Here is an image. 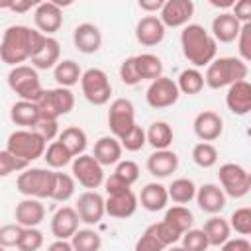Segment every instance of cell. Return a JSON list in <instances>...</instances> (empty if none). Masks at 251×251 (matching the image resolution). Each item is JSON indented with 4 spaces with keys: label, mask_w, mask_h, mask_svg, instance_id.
Returning <instances> with one entry per match:
<instances>
[{
    "label": "cell",
    "mask_w": 251,
    "mask_h": 251,
    "mask_svg": "<svg viewBox=\"0 0 251 251\" xmlns=\"http://www.w3.org/2000/svg\"><path fill=\"white\" fill-rule=\"evenodd\" d=\"M22 231H24V227L20 224H6V226H2L0 227V245L4 249L18 247L20 237H22Z\"/></svg>",
    "instance_id": "cell-49"
},
{
    "label": "cell",
    "mask_w": 251,
    "mask_h": 251,
    "mask_svg": "<svg viewBox=\"0 0 251 251\" xmlns=\"http://www.w3.org/2000/svg\"><path fill=\"white\" fill-rule=\"evenodd\" d=\"M220 251H251V243L245 237H229L224 245H220Z\"/></svg>",
    "instance_id": "cell-54"
},
{
    "label": "cell",
    "mask_w": 251,
    "mask_h": 251,
    "mask_svg": "<svg viewBox=\"0 0 251 251\" xmlns=\"http://www.w3.org/2000/svg\"><path fill=\"white\" fill-rule=\"evenodd\" d=\"M165 29L159 16H143L135 25V39L145 47H155L165 39Z\"/></svg>",
    "instance_id": "cell-21"
},
{
    "label": "cell",
    "mask_w": 251,
    "mask_h": 251,
    "mask_svg": "<svg viewBox=\"0 0 251 251\" xmlns=\"http://www.w3.org/2000/svg\"><path fill=\"white\" fill-rule=\"evenodd\" d=\"M114 175H116L122 182H126L127 186H131V184L137 182V178H139V167H137L135 161L126 159V161H120V163L116 165Z\"/></svg>",
    "instance_id": "cell-47"
},
{
    "label": "cell",
    "mask_w": 251,
    "mask_h": 251,
    "mask_svg": "<svg viewBox=\"0 0 251 251\" xmlns=\"http://www.w3.org/2000/svg\"><path fill=\"white\" fill-rule=\"evenodd\" d=\"M31 37L33 29L27 25L18 24L6 27L0 41V59L10 67H18L24 61L31 59Z\"/></svg>",
    "instance_id": "cell-3"
},
{
    "label": "cell",
    "mask_w": 251,
    "mask_h": 251,
    "mask_svg": "<svg viewBox=\"0 0 251 251\" xmlns=\"http://www.w3.org/2000/svg\"><path fill=\"white\" fill-rule=\"evenodd\" d=\"M167 194H169V200H173L178 206H184L190 200H194V196H196V184L190 178L180 176V178H175L171 182V186H167Z\"/></svg>",
    "instance_id": "cell-35"
},
{
    "label": "cell",
    "mask_w": 251,
    "mask_h": 251,
    "mask_svg": "<svg viewBox=\"0 0 251 251\" xmlns=\"http://www.w3.org/2000/svg\"><path fill=\"white\" fill-rule=\"evenodd\" d=\"M175 82H176V88H178L180 94L194 96V94H200L202 88H204V75L194 67L192 69H184Z\"/></svg>",
    "instance_id": "cell-36"
},
{
    "label": "cell",
    "mask_w": 251,
    "mask_h": 251,
    "mask_svg": "<svg viewBox=\"0 0 251 251\" xmlns=\"http://www.w3.org/2000/svg\"><path fill=\"white\" fill-rule=\"evenodd\" d=\"M241 29V24L231 16V12H222L212 20V37L216 39V43H231L237 39Z\"/></svg>",
    "instance_id": "cell-25"
},
{
    "label": "cell",
    "mask_w": 251,
    "mask_h": 251,
    "mask_svg": "<svg viewBox=\"0 0 251 251\" xmlns=\"http://www.w3.org/2000/svg\"><path fill=\"white\" fill-rule=\"evenodd\" d=\"M35 106L39 110V118L59 120L61 116H67L75 108V94L71 92V88H63V86L49 88V90H43Z\"/></svg>",
    "instance_id": "cell-7"
},
{
    "label": "cell",
    "mask_w": 251,
    "mask_h": 251,
    "mask_svg": "<svg viewBox=\"0 0 251 251\" xmlns=\"http://www.w3.org/2000/svg\"><path fill=\"white\" fill-rule=\"evenodd\" d=\"M135 126V108L127 98H116L108 110V127L116 139H122Z\"/></svg>",
    "instance_id": "cell-11"
},
{
    "label": "cell",
    "mask_w": 251,
    "mask_h": 251,
    "mask_svg": "<svg viewBox=\"0 0 251 251\" xmlns=\"http://www.w3.org/2000/svg\"><path fill=\"white\" fill-rule=\"evenodd\" d=\"M31 131H35L45 143L53 141L55 137H59V122L57 120H43V118H39L37 124L31 127Z\"/></svg>",
    "instance_id": "cell-50"
},
{
    "label": "cell",
    "mask_w": 251,
    "mask_h": 251,
    "mask_svg": "<svg viewBox=\"0 0 251 251\" xmlns=\"http://www.w3.org/2000/svg\"><path fill=\"white\" fill-rule=\"evenodd\" d=\"M180 241H182L180 247H184L186 251H206L210 247L204 231L202 229H194V227H190L188 231H184L182 237H180Z\"/></svg>",
    "instance_id": "cell-43"
},
{
    "label": "cell",
    "mask_w": 251,
    "mask_h": 251,
    "mask_svg": "<svg viewBox=\"0 0 251 251\" xmlns=\"http://www.w3.org/2000/svg\"><path fill=\"white\" fill-rule=\"evenodd\" d=\"M147 143V139H145V129L141 127V126H133L131 127V131L127 133V135H124L122 139H120V145H122V149H126V151H139L143 145Z\"/></svg>",
    "instance_id": "cell-46"
},
{
    "label": "cell",
    "mask_w": 251,
    "mask_h": 251,
    "mask_svg": "<svg viewBox=\"0 0 251 251\" xmlns=\"http://www.w3.org/2000/svg\"><path fill=\"white\" fill-rule=\"evenodd\" d=\"M120 78H122V82L127 84V86H135V84L141 82L139 76H137V71H135V61H133V57H127V59L122 61V65H120Z\"/></svg>",
    "instance_id": "cell-52"
},
{
    "label": "cell",
    "mask_w": 251,
    "mask_h": 251,
    "mask_svg": "<svg viewBox=\"0 0 251 251\" xmlns=\"http://www.w3.org/2000/svg\"><path fill=\"white\" fill-rule=\"evenodd\" d=\"M247 75H249V67L239 57H216L206 67L204 84L214 90H220L239 80H247Z\"/></svg>",
    "instance_id": "cell-2"
},
{
    "label": "cell",
    "mask_w": 251,
    "mask_h": 251,
    "mask_svg": "<svg viewBox=\"0 0 251 251\" xmlns=\"http://www.w3.org/2000/svg\"><path fill=\"white\" fill-rule=\"evenodd\" d=\"M137 196L131 188L116 192V194H108V198L104 200V212L110 218H118V220H126L131 218L137 210Z\"/></svg>",
    "instance_id": "cell-16"
},
{
    "label": "cell",
    "mask_w": 251,
    "mask_h": 251,
    "mask_svg": "<svg viewBox=\"0 0 251 251\" xmlns=\"http://www.w3.org/2000/svg\"><path fill=\"white\" fill-rule=\"evenodd\" d=\"M10 120L16 126H22L24 129H31L37 124V120H39V110H37L35 102L18 100L10 108Z\"/></svg>",
    "instance_id": "cell-29"
},
{
    "label": "cell",
    "mask_w": 251,
    "mask_h": 251,
    "mask_svg": "<svg viewBox=\"0 0 251 251\" xmlns=\"http://www.w3.org/2000/svg\"><path fill=\"white\" fill-rule=\"evenodd\" d=\"M194 198H196L198 208H200L202 212H206V214H212V216L220 214V212L226 208V194H224V190H222L218 184H214V182H206V184L198 186Z\"/></svg>",
    "instance_id": "cell-18"
},
{
    "label": "cell",
    "mask_w": 251,
    "mask_h": 251,
    "mask_svg": "<svg viewBox=\"0 0 251 251\" xmlns=\"http://www.w3.org/2000/svg\"><path fill=\"white\" fill-rule=\"evenodd\" d=\"M192 161L202 169H210L218 163V149L212 143L200 141L192 147Z\"/></svg>",
    "instance_id": "cell-41"
},
{
    "label": "cell",
    "mask_w": 251,
    "mask_h": 251,
    "mask_svg": "<svg viewBox=\"0 0 251 251\" xmlns=\"http://www.w3.org/2000/svg\"><path fill=\"white\" fill-rule=\"evenodd\" d=\"M145 139L155 151L169 149V145L173 143V127L167 122H153L145 131Z\"/></svg>",
    "instance_id": "cell-34"
},
{
    "label": "cell",
    "mask_w": 251,
    "mask_h": 251,
    "mask_svg": "<svg viewBox=\"0 0 251 251\" xmlns=\"http://www.w3.org/2000/svg\"><path fill=\"white\" fill-rule=\"evenodd\" d=\"M39 2H29V0H25V2H10V6H8V10H12V12H20V14H24V12H27V10H31V8H35Z\"/></svg>",
    "instance_id": "cell-57"
},
{
    "label": "cell",
    "mask_w": 251,
    "mask_h": 251,
    "mask_svg": "<svg viewBox=\"0 0 251 251\" xmlns=\"http://www.w3.org/2000/svg\"><path fill=\"white\" fill-rule=\"evenodd\" d=\"M169 226H173L178 233H184V231H188L192 226H194V216H192V212L186 208V206H173V208H169L167 212H165V218H163Z\"/></svg>",
    "instance_id": "cell-39"
},
{
    "label": "cell",
    "mask_w": 251,
    "mask_h": 251,
    "mask_svg": "<svg viewBox=\"0 0 251 251\" xmlns=\"http://www.w3.org/2000/svg\"><path fill=\"white\" fill-rule=\"evenodd\" d=\"M165 251H186L184 247H178V245H171V247H167Z\"/></svg>",
    "instance_id": "cell-59"
},
{
    "label": "cell",
    "mask_w": 251,
    "mask_h": 251,
    "mask_svg": "<svg viewBox=\"0 0 251 251\" xmlns=\"http://www.w3.org/2000/svg\"><path fill=\"white\" fill-rule=\"evenodd\" d=\"M43 245V233L37 227H24L18 249L20 251H39Z\"/></svg>",
    "instance_id": "cell-44"
},
{
    "label": "cell",
    "mask_w": 251,
    "mask_h": 251,
    "mask_svg": "<svg viewBox=\"0 0 251 251\" xmlns=\"http://www.w3.org/2000/svg\"><path fill=\"white\" fill-rule=\"evenodd\" d=\"M80 88L84 98L94 106H104L110 102L112 84L102 69H86L80 76Z\"/></svg>",
    "instance_id": "cell-9"
},
{
    "label": "cell",
    "mask_w": 251,
    "mask_h": 251,
    "mask_svg": "<svg viewBox=\"0 0 251 251\" xmlns=\"http://www.w3.org/2000/svg\"><path fill=\"white\" fill-rule=\"evenodd\" d=\"M147 171L157 176V178H167L171 176L176 169H178V155L171 149H161V151H153L149 157H147V163H145Z\"/></svg>",
    "instance_id": "cell-23"
},
{
    "label": "cell",
    "mask_w": 251,
    "mask_h": 251,
    "mask_svg": "<svg viewBox=\"0 0 251 251\" xmlns=\"http://www.w3.org/2000/svg\"><path fill=\"white\" fill-rule=\"evenodd\" d=\"M73 169V178L75 182H78L80 186L88 188V190H96L100 184H104V167L92 157V155H78L73 159L71 163Z\"/></svg>",
    "instance_id": "cell-10"
},
{
    "label": "cell",
    "mask_w": 251,
    "mask_h": 251,
    "mask_svg": "<svg viewBox=\"0 0 251 251\" xmlns=\"http://www.w3.org/2000/svg\"><path fill=\"white\" fill-rule=\"evenodd\" d=\"M159 20L165 27H184L194 16L192 0H167L159 12Z\"/></svg>",
    "instance_id": "cell-13"
},
{
    "label": "cell",
    "mask_w": 251,
    "mask_h": 251,
    "mask_svg": "<svg viewBox=\"0 0 251 251\" xmlns=\"http://www.w3.org/2000/svg\"><path fill=\"white\" fill-rule=\"evenodd\" d=\"M75 212H76L80 222H84L88 226H96L106 214L104 212V198L96 190H86L76 198Z\"/></svg>",
    "instance_id": "cell-15"
},
{
    "label": "cell",
    "mask_w": 251,
    "mask_h": 251,
    "mask_svg": "<svg viewBox=\"0 0 251 251\" xmlns=\"http://www.w3.org/2000/svg\"><path fill=\"white\" fill-rule=\"evenodd\" d=\"M47 251H73V245H71V241H67V239H55V241L47 247Z\"/></svg>",
    "instance_id": "cell-58"
},
{
    "label": "cell",
    "mask_w": 251,
    "mask_h": 251,
    "mask_svg": "<svg viewBox=\"0 0 251 251\" xmlns=\"http://www.w3.org/2000/svg\"><path fill=\"white\" fill-rule=\"evenodd\" d=\"M16 224L22 227H37L45 220V206L37 198H24L16 206Z\"/></svg>",
    "instance_id": "cell-24"
},
{
    "label": "cell",
    "mask_w": 251,
    "mask_h": 251,
    "mask_svg": "<svg viewBox=\"0 0 251 251\" xmlns=\"http://www.w3.org/2000/svg\"><path fill=\"white\" fill-rule=\"evenodd\" d=\"M180 92L176 88V82L169 76H159L155 80H151L147 92H145V100L151 108L155 110H163V108H169L173 104H176Z\"/></svg>",
    "instance_id": "cell-12"
},
{
    "label": "cell",
    "mask_w": 251,
    "mask_h": 251,
    "mask_svg": "<svg viewBox=\"0 0 251 251\" xmlns=\"http://www.w3.org/2000/svg\"><path fill=\"white\" fill-rule=\"evenodd\" d=\"M33 24L39 33L53 37L55 31L63 25V12L57 2H39L33 12Z\"/></svg>",
    "instance_id": "cell-14"
},
{
    "label": "cell",
    "mask_w": 251,
    "mask_h": 251,
    "mask_svg": "<svg viewBox=\"0 0 251 251\" xmlns=\"http://www.w3.org/2000/svg\"><path fill=\"white\" fill-rule=\"evenodd\" d=\"M47 143L31 129H16L8 135L6 151H10L14 157L25 161L27 165L39 157H43Z\"/></svg>",
    "instance_id": "cell-6"
},
{
    "label": "cell",
    "mask_w": 251,
    "mask_h": 251,
    "mask_svg": "<svg viewBox=\"0 0 251 251\" xmlns=\"http://www.w3.org/2000/svg\"><path fill=\"white\" fill-rule=\"evenodd\" d=\"M8 86L12 92L20 96V100H27V102H37V98L45 90L41 86L37 71L29 65L12 67V71L8 73Z\"/></svg>",
    "instance_id": "cell-5"
},
{
    "label": "cell",
    "mask_w": 251,
    "mask_h": 251,
    "mask_svg": "<svg viewBox=\"0 0 251 251\" xmlns=\"http://www.w3.org/2000/svg\"><path fill=\"white\" fill-rule=\"evenodd\" d=\"M0 251H6V249H4V247H2V245H0Z\"/></svg>",
    "instance_id": "cell-60"
},
{
    "label": "cell",
    "mask_w": 251,
    "mask_h": 251,
    "mask_svg": "<svg viewBox=\"0 0 251 251\" xmlns=\"http://www.w3.org/2000/svg\"><path fill=\"white\" fill-rule=\"evenodd\" d=\"M31 61V67L35 71H47V69H55V65L61 61V45L55 37H47L41 51L29 59Z\"/></svg>",
    "instance_id": "cell-28"
},
{
    "label": "cell",
    "mask_w": 251,
    "mask_h": 251,
    "mask_svg": "<svg viewBox=\"0 0 251 251\" xmlns=\"http://www.w3.org/2000/svg\"><path fill=\"white\" fill-rule=\"evenodd\" d=\"M237 51H239V59L243 63L251 61V24H243L237 35Z\"/></svg>",
    "instance_id": "cell-51"
},
{
    "label": "cell",
    "mask_w": 251,
    "mask_h": 251,
    "mask_svg": "<svg viewBox=\"0 0 251 251\" xmlns=\"http://www.w3.org/2000/svg\"><path fill=\"white\" fill-rule=\"evenodd\" d=\"M163 0H139V8L147 14H155V12H161L163 8Z\"/></svg>",
    "instance_id": "cell-56"
},
{
    "label": "cell",
    "mask_w": 251,
    "mask_h": 251,
    "mask_svg": "<svg viewBox=\"0 0 251 251\" xmlns=\"http://www.w3.org/2000/svg\"><path fill=\"white\" fill-rule=\"evenodd\" d=\"M202 231H204L210 247H220L231 237V227H229L227 220H224L220 216H212L210 220H206Z\"/></svg>",
    "instance_id": "cell-30"
},
{
    "label": "cell",
    "mask_w": 251,
    "mask_h": 251,
    "mask_svg": "<svg viewBox=\"0 0 251 251\" xmlns=\"http://www.w3.org/2000/svg\"><path fill=\"white\" fill-rule=\"evenodd\" d=\"M78 222L80 220H78L75 208L63 206L51 218V233L55 235V239H67L69 241L78 231Z\"/></svg>",
    "instance_id": "cell-20"
},
{
    "label": "cell",
    "mask_w": 251,
    "mask_h": 251,
    "mask_svg": "<svg viewBox=\"0 0 251 251\" xmlns=\"http://www.w3.org/2000/svg\"><path fill=\"white\" fill-rule=\"evenodd\" d=\"M218 178L226 196L243 198L251 190V175L237 163H224L218 171Z\"/></svg>",
    "instance_id": "cell-8"
},
{
    "label": "cell",
    "mask_w": 251,
    "mask_h": 251,
    "mask_svg": "<svg viewBox=\"0 0 251 251\" xmlns=\"http://www.w3.org/2000/svg\"><path fill=\"white\" fill-rule=\"evenodd\" d=\"M167 247L159 241V237L155 235V231H153V226H149L141 235H139V239L135 241V247H133V251H165Z\"/></svg>",
    "instance_id": "cell-48"
},
{
    "label": "cell",
    "mask_w": 251,
    "mask_h": 251,
    "mask_svg": "<svg viewBox=\"0 0 251 251\" xmlns=\"http://www.w3.org/2000/svg\"><path fill=\"white\" fill-rule=\"evenodd\" d=\"M226 106L235 116H247L251 110V84L247 80H239L227 86Z\"/></svg>",
    "instance_id": "cell-22"
},
{
    "label": "cell",
    "mask_w": 251,
    "mask_h": 251,
    "mask_svg": "<svg viewBox=\"0 0 251 251\" xmlns=\"http://www.w3.org/2000/svg\"><path fill=\"white\" fill-rule=\"evenodd\" d=\"M137 202L141 204V208H145L147 212H159L167 206L169 202V194H167V186H163L161 182H147L141 192Z\"/></svg>",
    "instance_id": "cell-27"
},
{
    "label": "cell",
    "mask_w": 251,
    "mask_h": 251,
    "mask_svg": "<svg viewBox=\"0 0 251 251\" xmlns=\"http://www.w3.org/2000/svg\"><path fill=\"white\" fill-rule=\"evenodd\" d=\"M233 12L231 16L243 25V24H251V2L249 0H239V2H233Z\"/></svg>",
    "instance_id": "cell-53"
},
{
    "label": "cell",
    "mask_w": 251,
    "mask_h": 251,
    "mask_svg": "<svg viewBox=\"0 0 251 251\" xmlns=\"http://www.w3.org/2000/svg\"><path fill=\"white\" fill-rule=\"evenodd\" d=\"M192 127H194V133L200 141H216L222 131H224V120L220 118V114H216L214 110H204L200 112L194 122H192Z\"/></svg>",
    "instance_id": "cell-17"
},
{
    "label": "cell",
    "mask_w": 251,
    "mask_h": 251,
    "mask_svg": "<svg viewBox=\"0 0 251 251\" xmlns=\"http://www.w3.org/2000/svg\"><path fill=\"white\" fill-rule=\"evenodd\" d=\"M73 43L75 47L84 53V55H92L96 53L100 47H102V33L98 29V25L90 24V22H84V24H78L73 31Z\"/></svg>",
    "instance_id": "cell-19"
},
{
    "label": "cell",
    "mask_w": 251,
    "mask_h": 251,
    "mask_svg": "<svg viewBox=\"0 0 251 251\" xmlns=\"http://www.w3.org/2000/svg\"><path fill=\"white\" fill-rule=\"evenodd\" d=\"M43 159H45L47 167L53 171V169H63V167H67L69 163H73L75 157H73L71 151L57 139V141H51V143L45 147Z\"/></svg>",
    "instance_id": "cell-37"
},
{
    "label": "cell",
    "mask_w": 251,
    "mask_h": 251,
    "mask_svg": "<svg viewBox=\"0 0 251 251\" xmlns=\"http://www.w3.org/2000/svg\"><path fill=\"white\" fill-rule=\"evenodd\" d=\"M75 178L73 175L69 173H53V188H51V200H57V202H67L73 198L75 194Z\"/></svg>",
    "instance_id": "cell-38"
},
{
    "label": "cell",
    "mask_w": 251,
    "mask_h": 251,
    "mask_svg": "<svg viewBox=\"0 0 251 251\" xmlns=\"http://www.w3.org/2000/svg\"><path fill=\"white\" fill-rule=\"evenodd\" d=\"M127 188H131V186H127L126 182H122L114 173L108 178H104V190H106V194H116V192L127 190Z\"/></svg>",
    "instance_id": "cell-55"
},
{
    "label": "cell",
    "mask_w": 251,
    "mask_h": 251,
    "mask_svg": "<svg viewBox=\"0 0 251 251\" xmlns=\"http://www.w3.org/2000/svg\"><path fill=\"white\" fill-rule=\"evenodd\" d=\"M71 245H73V251H100L102 237L98 231L86 227V229H78L71 237Z\"/></svg>",
    "instance_id": "cell-40"
},
{
    "label": "cell",
    "mask_w": 251,
    "mask_h": 251,
    "mask_svg": "<svg viewBox=\"0 0 251 251\" xmlns=\"http://www.w3.org/2000/svg\"><path fill=\"white\" fill-rule=\"evenodd\" d=\"M53 173L51 169H41V167H27L18 175L16 188L20 194L25 198H49L51 188H53Z\"/></svg>",
    "instance_id": "cell-4"
},
{
    "label": "cell",
    "mask_w": 251,
    "mask_h": 251,
    "mask_svg": "<svg viewBox=\"0 0 251 251\" xmlns=\"http://www.w3.org/2000/svg\"><path fill=\"white\" fill-rule=\"evenodd\" d=\"M122 145L120 139H116L114 135H104L94 143V153L92 157L102 165V167H110V165H118L122 161Z\"/></svg>",
    "instance_id": "cell-26"
},
{
    "label": "cell",
    "mask_w": 251,
    "mask_h": 251,
    "mask_svg": "<svg viewBox=\"0 0 251 251\" xmlns=\"http://www.w3.org/2000/svg\"><path fill=\"white\" fill-rule=\"evenodd\" d=\"M133 61H135V71L139 80H155L163 76V61L157 55L141 53V55H133Z\"/></svg>",
    "instance_id": "cell-31"
},
{
    "label": "cell",
    "mask_w": 251,
    "mask_h": 251,
    "mask_svg": "<svg viewBox=\"0 0 251 251\" xmlns=\"http://www.w3.org/2000/svg\"><path fill=\"white\" fill-rule=\"evenodd\" d=\"M229 227L233 231H237L239 235H249L251 233V208L243 206V208H237L231 218H229Z\"/></svg>",
    "instance_id": "cell-42"
},
{
    "label": "cell",
    "mask_w": 251,
    "mask_h": 251,
    "mask_svg": "<svg viewBox=\"0 0 251 251\" xmlns=\"http://www.w3.org/2000/svg\"><path fill=\"white\" fill-rule=\"evenodd\" d=\"M180 47L182 55L188 63L198 67H208L218 53V43L210 35V31L200 24H188L180 31Z\"/></svg>",
    "instance_id": "cell-1"
},
{
    "label": "cell",
    "mask_w": 251,
    "mask_h": 251,
    "mask_svg": "<svg viewBox=\"0 0 251 251\" xmlns=\"http://www.w3.org/2000/svg\"><path fill=\"white\" fill-rule=\"evenodd\" d=\"M80 76H82V71H80L78 63L73 61V59H63V61H59V63L55 65V69H53V78H55L57 84L63 86V88L75 86V84L80 80Z\"/></svg>",
    "instance_id": "cell-33"
},
{
    "label": "cell",
    "mask_w": 251,
    "mask_h": 251,
    "mask_svg": "<svg viewBox=\"0 0 251 251\" xmlns=\"http://www.w3.org/2000/svg\"><path fill=\"white\" fill-rule=\"evenodd\" d=\"M27 167H29V165H27L25 161L14 157L10 151H6V149L0 151V176H8V175H12V173H22V171H25Z\"/></svg>",
    "instance_id": "cell-45"
},
{
    "label": "cell",
    "mask_w": 251,
    "mask_h": 251,
    "mask_svg": "<svg viewBox=\"0 0 251 251\" xmlns=\"http://www.w3.org/2000/svg\"><path fill=\"white\" fill-rule=\"evenodd\" d=\"M69 151L73 157H78L84 153L86 145H88V137H86V131L78 126H69L65 127L63 131H59V137H57Z\"/></svg>",
    "instance_id": "cell-32"
}]
</instances>
